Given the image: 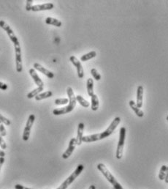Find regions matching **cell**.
I'll return each mask as SVG.
<instances>
[{
  "instance_id": "cell-23",
  "label": "cell",
  "mask_w": 168,
  "mask_h": 189,
  "mask_svg": "<svg viewBox=\"0 0 168 189\" xmlns=\"http://www.w3.org/2000/svg\"><path fill=\"white\" fill-rule=\"evenodd\" d=\"M76 100H77V102L79 103L80 105H81L83 107L88 108V107H89V106H90V103H89V101H87L86 99L84 98L81 95H77Z\"/></svg>"
},
{
  "instance_id": "cell-37",
  "label": "cell",
  "mask_w": 168,
  "mask_h": 189,
  "mask_svg": "<svg viewBox=\"0 0 168 189\" xmlns=\"http://www.w3.org/2000/svg\"><path fill=\"white\" fill-rule=\"evenodd\" d=\"M166 119H167V120L168 121V116H167V118H166Z\"/></svg>"
},
{
  "instance_id": "cell-9",
  "label": "cell",
  "mask_w": 168,
  "mask_h": 189,
  "mask_svg": "<svg viewBox=\"0 0 168 189\" xmlns=\"http://www.w3.org/2000/svg\"><path fill=\"white\" fill-rule=\"evenodd\" d=\"M70 62L73 64V65L76 68L77 73H78V76L79 78H83L84 76V68L81 65V62L79 59H78L75 56H71L70 57Z\"/></svg>"
},
{
  "instance_id": "cell-4",
  "label": "cell",
  "mask_w": 168,
  "mask_h": 189,
  "mask_svg": "<svg viewBox=\"0 0 168 189\" xmlns=\"http://www.w3.org/2000/svg\"><path fill=\"white\" fill-rule=\"evenodd\" d=\"M84 169V165L82 164H79L75 170L72 172V173L70 174V175L68 177L67 179H66L64 181L62 182L61 184V186L59 187H58L57 189H67L68 187H69L70 185H71L72 182H73L77 177L81 174V172H83V170Z\"/></svg>"
},
{
  "instance_id": "cell-28",
  "label": "cell",
  "mask_w": 168,
  "mask_h": 189,
  "mask_svg": "<svg viewBox=\"0 0 168 189\" xmlns=\"http://www.w3.org/2000/svg\"><path fill=\"white\" fill-rule=\"evenodd\" d=\"M26 10L27 11H30L32 10V8L33 7V2L34 1L33 0H26Z\"/></svg>"
},
{
  "instance_id": "cell-12",
  "label": "cell",
  "mask_w": 168,
  "mask_h": 189,
  "mask_svg": "<svg viewBox=\"0 0 168 189\" xmlns=\"http://www.w3.org/2000/svg\"><path fill=\"white\" fill-rule=\"evenodd\" d=\"M54 5L53 3H45L43 5H33L32 10L34 12L37 11H43V10H52Z\"/></svg>"
},
{
  "instance_id": "cell-34",
  "label": "cell",
  "mask_w": 168,
  "mask_h": 189,
  "mask_svg": "<svg viewBox=\"0 0 168 189\" xmlns=\"http://www.w3.org/2000/svg\"><path fill=\"white\" fill-rule=\"evenodd\" d=\"M165 181L167 184H168V167H167V171H166V175L165 178Z\"/></svg>"
},
{
  "instance_id": "cell-31",
  "label": "cell",
  "mask_w": 168,
  "mask_h": 189,
  "mask_svg": "<svg viewBox=\"0 0 168 189\" xmlns=\"http://www.w3.org/2000/svg\"><path fill=\"white\" fill-rule=\"evenodd\" d=\"M7 88H8V86H7V84H5V83L0 82V90H7Z\"/></svg>"
},
{
  "instance_id": "cell-33",
  "label": "cell",
  "mask_w": 168,
  "mask_h": 189,
  "mask_svg": "<svg viewBox=\"0 0 168 189\" xmlns=\"http://www.w3.org/2000/svg\"><path fill=\"white\" fill-rule=\"evenodd\" d=\"M5 158L3 157H0V171H1L2 167V165L4 164V163H5Z\"/></svg>"
},
{
  "instance_id": "cell-5",
  "label": "cell",
  "mask_w": 168,
  "mask_h": 189,
  "mask_svg": "<svg viewBox=\"0 0 168 189\" xmlns=\"http://www.w3.org/2000/svg\"><path fill=\"white\" fill-rule=\"evenodd\" d=\"M126 138V128L124 127H121L120 128V135H119V140L118 143L117 149H116V158L121 160L122 156H123V151L124 147V142H125Z\"/></svg>"
},
{
  "instance_id": "cell-7",
  "label": "cell",
  "mask_w": 168,
  "mask_h": 189,
  "mask_svg": "<svg viewBox=\"0 0 168 189\" xmlns=\"http://www.w3.org/2000/svg\"><path fill=\"white\" fill-rule=\"evenodd\" d=\"M0 27L2 28L3 30H5L6 32H7L8 37H10V40L12 41V43H13V45L19 43V41H18V37H16V35H15V33H14L13 31H12L11 27H10L7 23H6L5 21H2V20L0 21Z\"/></svg>"
},
{
  "instance_id": "cell-2",
  "label": "cell",
  "mask_w": 168,
  "mask_h": 189,
  "mask_svg": "<svg viewBox=\"0 0 168 189\" xmlns=\"http://www.w3.org/2000/svg\"><path fill=\"white\" fill-rule=\"evenodd\" d=\"M67 93L69 97V104L67 106L61 108V109H56L53 111V114L56 116L65 115L73 111L76 106L77 100L76 96L74 94V91L71 87H68L67 89Z\"/></svg>"
},
{
  "instance_id": "cell-11",
  "label": "cell",
  "mask_w": 168,
  "mask_h": 189,
  "mask_svg": "<svg viewBox=\"0 0 168 189\" xmlns=\"http://www.w3.org/2000/svg\"><path fill=\"white\" fill-rule=\"evenodd\" d=\"M34 68L35 70H38V71L42 73L45 74L48 78H54V74H53V72H51V71H50V70H47L46 68H45L44 67H43V66L41 65L40 64L37 63V62H36V63L34 64Z\"/></svg>"
},
{
  "instance_id": "cell-19",
  "label": "cell",
  "mask_w": 168,
  "mask_h": 189,
  "mask_svg": "<svg viewBox=\"0 0 168 189\" xmlns=\"http://www.w3.org/2000/svg\"><path fill=\"white\" fill-rule=\"evenodd\" d=\"M91 101H92V111H97L99 109V98L97 95L94 94L91 97Z\"/></svg>"
},
{
  "instance_id": "cell-26",
  "label": "cell",
  "mask_w": 168,
  "mask_h": 189,
  "mask_svg": "<svg viewBox=\"0 0 168 189\" xmlns=\"http://www.w3.org/2000/svg\"><path fill=\"white\" fill-rule=\"evenodd\" d=\"M91 74L92 75V76L96 81H99L101 79V75L99 73L98 71H97V69H95V68H92V69L91 70Z\"/></svg>"
},
{
  "instance_id": "cell-20",
  "label": "cell",
  "mask_w": 168,
  "mask_h": 189,
  "mask_svg": "<svg viewBox=\"0 0 168 189\" xmlns=\"http://www.w3.org/2000/svg\"><path fill=\"white\" fill-rule=\"evenodd\" d=\"M53 95V92L51 91H46V92L40 93V94L37 95L36 97H35V100L37 101H42V100L48 98V97H52Z\"/></svg>"
},
{
  "instance_id": "cell-18",
  "label": "cell",
  "mask_w": 168,
  "mask_h": 189,
  "mask_svg": "<svg viewBox=\"0 0 168 189\" xmlns=\"http://www.w3.org/2000/svg\"><path fill=\"white\" fill-rule=\"evenodd\" d=\"M45 23L48 25H53V26H57V27H60L61 26L62 23L59 20L57 19V18H52V17H48L45 19Z\"/></svg>"
},
{
  "instance_id": "cell-1",
  "label": "cell",
  "mask_w": 168,
  "mask_h": 189,
  "mask_svg": "<svg viewBox=\"0 0 168 189\" xmlns=\"http://www.w3.org/2000/svg\"><path fill=\"white\" fill-rule=\"evenodd\" d=\"M120 122H121V118L119 117H116L115 119L113 120V122H111V125H109V127L107 128L105 131L99 133V134H92L90 136H86L83 137V142L86 143H90L93 142H97V141H99L102 139H104L107 138L109 136L113 134L114 130H116V128L118 127Z\"/></svg>"
},
{
  "instance_id": "cell-3",
  "label": "cell",
  "mask_w": 168,
  "mask_h": 189,
  "mask_svg": "<svg viewBox=\"0 0 168 189\" xmlns=\"http://www.w3.org/2000/svg\"><path fill=\"white\" fill-rule=\"evenodd\" d=\"M97 169H98L99 172L105 176V177L106 178L107 181L111 184H112L114 189H124L123 187L121 186V185L117 181V180H116L115 177H114V176L111 174V172L109 171L108 169L105 167V164H103V163H99V164L97 165Z\"/></svg>"
},
{
  "instance_id": "cell-16",
  "label": "cell",
  "mask_w": 168,
  "mask_h": 189,
  "mask_svg": "<svg viewBox=\"0 0 168 189\" xmlns=\"http://www.w3.org/2000/svg\"><path fill=\"white\" fill-rule=\"evenodd\" d=\"M129 106L131 109L133 110L134 111V113L136 114V115L138 116L139 117H143L144 116V113L143 111H142L140 109H139V108L137 106L136 103H134V101H130L129 102Z\"/></svg>"
},
{
  "instance_id": "cell-10",
  "label": "cell",
  "mask_w": 168,
  "mask_h": 189,
  "mask_svg": "<svg viewBox=\"0 0 168 189\" xmlns=\"http://www.w3.org/2000/svg\"><path fill=\"white\" fill-rule=\"evenodd\" d=\"M77 145V142H76V139L75 138H72L70 139V143H69V146H68L67 149H66V151L64 152L63 154H62V158L63 159H67L68 158L70 157V155L72 154L73 151L75 149V147Z\"/></svg>"
},
{
  "instance_id": "cell-14",
  "label": "cell",
  "mask_w": 168,
  "mask_h": 189,
  "mask_svg": "<svg viewBox=\"0 0 168 189\" xmlns=\"http://www.w3.org/2000/svg\"><path fill=\"white\" fill-rule=\"evenodd\" d=\"M84 124L83 122H80L78 124V133H77L76 142L77 145H80L83 142V137H84Z\"/></svg>"
},
{
  "instance_id": "cell-35",
  "label": "cell",
  "mask_w": 168,
  "mask_h": 189,
  "mask_svg": "<svg viewBox=\"0 0 168 189\" xmlns=\"http://www.w3.org/2000/svg\"><path fill=\"white\" fill-rule=\"evenodd\" d=\"M5 153L4 152L3 150H2V149H0V157L5 158Z\"/></svg>"
},
{
  "instance_id": "cell-32",
  "label": "cell",
  "mask_w": 168,
  "mask_h": 189,
  "mask_svg": "<svg viewBox=\"0 0 168 189\" xmlns=\"http://www.w3.org/2000/svg\"><path fill=\"white\" fill-rule=\"evenodd\" d=\"M15 189H32V188H26V187H24L21 186L20 184H17L15 186Z\"/></svg>"
},
{
  "instance_id": "cell-22",
  "label": "cell",
  "mask_w": 168,
  "mask_h": 189,
  "mask_svg": "<svg viewBox=\"0 0 168 189\" xmlns=\"http://www.w3.org/2000/svg\"><path fill=\"white\" fill-rule=\"evenodd\" d=\"M97 56V52L95 51H92L91 52H89L88 54H86L83 55L81 57H80V61L82 62H86L88 60H90L94 58Z\"/></svg>"
},
{
  "instance_id": "cell-27",
  "label": "cell",
  "mask_w": 168,
  "mask_h": 189,
  "mask_svg": "<svg viewBox=\"0 0 168 189\" xmlns=\"http://www.w3.org/2000/svg\"><path fill=\"white\" fill-rule=\"evenodd\" d=\"M0 122H1L2 123L5 124V125H10V124H11L10 120H8L7 118L4 117L3 115H1V114H0Z\"/></svg>"
},
{
  "instance_id": "cell-17",
  "label": "cell",
  "mask_w": 168,
  "mask_h": 189,
  "mask_svg": "<svg viewBox=\"0 0 168 189\" xmlns=\"http://www.w3.org/2000/svg\"><path fill=\"white\" fill-rule=\"evenodd\" d=\"M86 88H87V92L89 96L92 97L94 93V81L92 78H88L86 82Z\"/></svg>"
},
{
  "instance_id": "cell-29",
  "label": "cell",
  "mask_w": 168,
  "mask_h": 189,
  "mask_svg": "<svg viewBox=\"0 0 168 189\" xmlns=\"http://www.w3.org/2000/svg\"><path fill=\"white\" fill-rule=\"evenodd\" d=\"M0 147L2 149H7V144H6L5 140L3 139V136L1 134H0Z\"/></svg>"
},
{
  "instance_id": "cell-25",
  "label": "cell",
  "mask_w": 168,
  "mask_h": 189,
  "mask_svg": "<svg viewBox=\"0 0 168 189\" xmlns=\"http://www.w3.org/2000/svg\"><path fill=\"white\" fill-rule=\"evenodd\" d=\"M69 102V99L68 98H58L54 101V103L56 105H65Z\"/></svg>"
},
{
  "instance_id": "cell-15",
  "label": "cell",
  "mask_w": 168,
  "mask_h": 189,
  "mask_svg": "<svg viewBox=\"0 0 168 189\" xmlns=\"http://www.w3.org/2000/svg\"><path fill=\"white\" fill-rule=\"evenodd\" d=\"M143 87L141 86H138V90H137V106H138L139 109L142 107L143 106Z\"/></svg>"
},
{
  "instance_id": "cell-6",
  "label": "cell",
  "mask_w": 168,
  "mask_h": 189,
  "mask_svg": "<svg viewBox=\"0 0 168 189\" xmlns=\"http://www.w3.org/2000/svg\"><path fill=\"white\" fill-rule=\"evenodd\" d=\"M35 120V116L32 114L29 116V118L26 121V126H25L24 133H23V140L26 142V141L29 140L30 136V134H31V130H32V125L34 124Z\"/></svg>"
},
{
  "instance_id": "cell-36",
  "label": "cell",
  "mask_w": 168,
  "mask_h": 189,
  "mask_svg": "<svg viewBox=\"0 0 168 189\" xmlns=\"http://www.w3.org/2000/svg\"><path fill=\"white\" fill-rule=\"evenodd\" d=\"M89 189H96V186H95L94 185H92V186H89Z\"/></svg>"
},
{
  "instance_id": "cell-24",
  "label": "cell",
  "mask_w": 168,
  "mask_h": 189,
  "mask_svg": "<svg viewBox=\"0 0 168 189\" xmlns=\"http://www.w3.org/2000/svg\"><path fill=\"white\" fill-rule=\"evenodd\" d=\"M167 166L163 165L162 167H161L160 171H159V178L160 180H164L165 178V175H166V171H167Z\"/></svg>"
},
{
  "instance_id": "cell-30",
  "label": "cell",
  "mask_w": 168,
  "mask_h": 189,
  "mask_svg": "<svg viewBox=\"0 0 168 189\" xmlns=\"http://www.w3.org/2000/svg\"><path fill=\"white\" fill-rule=\"evenodd\" d=\"M0 134L2 136H5L7 135V131H6L5 126H4L3 123H2L1 122H0Z\"/></svg>"
},
{
  "instance_id": "cell-13",
  "label": "cell",
  "mask_w": 168,
  "mask_h": 189,
  "mask_svg": "<svg viewBox=\"0 0 168 189\" xmlns=\"http://www.w3.org/2000/svg\"><path fill=\"white\" fill-rule=\"evenodd\" d=\"M30 73L31 75V76H32V78H33V80H34V83L37 84V87H44V83H43L42 79L39 77L38 74L37 73V72L35 71V70L34 69V68H31V69L30 70Z\"/></svg>"
},
{
  "instance_id": "cell-21",
  "label": "cell",
  "mask_w": 168,
  "mask_h": 189,
  "mask_svg": "<svg viewBox=\"0 0 168 189\" xmlns=\"http://www.w3.org/2000/svg\"><path fill=\"white\" fill-rule=\"evenodd\" d=\"M43 90H44V87H37L36 89H34V90L31 91L30 93H28L27 98L32 99V98H33V97H35L37 95H39L41 92H42V91H43Z\"/></svg>"
},
{
  "instance_id": "cell-8",
  "label": "cell",
  "mask_w": 168,
  "mask_h": 189,
  "mask_svg": "<svg viewBox=\"0 0 168 189\" xmlns=\"http://www.w3.org/2000/svg\"><path fill=\"white\" fill-rule=\"evenodd\" d=\"M16 53V71L18 73H21L23 70V64L21 58V49H20V43L14 45Z\"/></svg>"
}]
</instances>
